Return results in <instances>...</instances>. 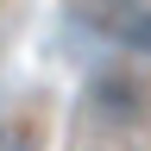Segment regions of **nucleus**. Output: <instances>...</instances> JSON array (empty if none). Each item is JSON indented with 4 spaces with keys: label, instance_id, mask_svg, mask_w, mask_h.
<instances>
[{
    "label": "nucleus",
    "instance_id": "f03ea898",
    "mask_svg": "<svg viewBox=\"0 0 151 151\" xmlns=\"http://www.w3.org/2000/svg\"><path fill=\"white\" fill-rule=\"evenodd\" d=\"M113 38H120L126 50L151 57V0H132L126 13H113Z\"/></svg>",
    "mask_w": 151,
    "mask_h": 151
},
{
    "label": "nucleus",
    "instance_id": "7ed1b4c3",
    "mask_svg": "<svg viewBox=\"0 0 151 151\" xmlns=\"http://www.w3.org/2000/svg\"><path fill=\"white\" fill-rule=\"evenodd\" d=\"M0 139H6V151H25V145H32V132H25V126H0Z\"/></svg>",
    "mask_w": 151,
    "mask_h": 151
},
{
    "label": "nucleus",
    "instance_id": "f257e3e1",
    "mask_svg": "<svg viewBox=\"0 0 151 151\" xmlns=\"http://www.w3.org/2000/svg\"><path fill=\"white\" fill-rule=\"evenodd\" d=\"M82 107H88V120L101 126V132H132V126H145L151 94H145V82H139L126 63H113V69H94V76H88Z\"/></svg>",
    "mask_w": 151,
    "mask_h": 151
}]
</instances>
